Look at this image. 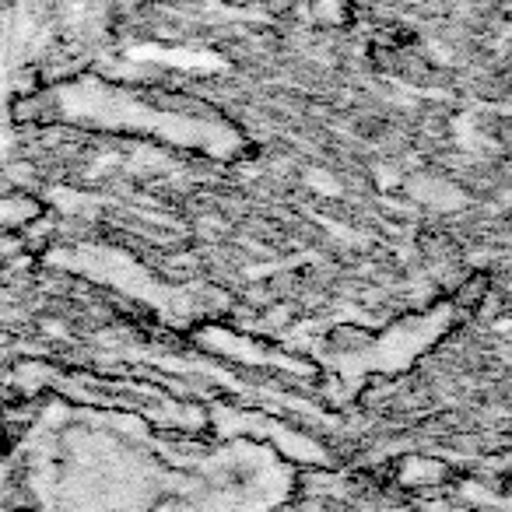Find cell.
I'll list each match as a JSON object with an SVG mask.
<instances>
[{"label": "cell", "mask_w": 512, "mask_h": 512, "mask_svg": "<svg viewBox=\"0 0 512 512\" xmlns=\"http://www.w3.org/2000/svg\"><path fill=\"white\" fill-rule=\"evenodd\" d=\"M309 18L323 29H344L351 22L348 0H309Z\"/></svg>", "instance_id": "cell-1"}, {"label": "cell", "mask_w": 512, "mask_h": 512, "mask_svg": "<svg viewBox=\"0 0 512 512\" xmlns=\"http://www.w3.org/2000/svg\"><path fill=\"white\" fill-rule=\"evenodd\" d=\"M484 295H488V274H470V278L453 292V299H456V306L474 309V306H481Z\"/></svg>", "instance_id": "cell-2"}, {"label": "cell", "mask_w": 512, "mask_h": 512, "mask_svg": "<svg viewBox=\"0 0 512 512\" xmlns=\"http://www.w3.org/2000/svg\"><path fill=\"white\" fill-rule=\"evenodd\" d=\"M334 348H344V351H355V348H365L369 344V334L365 330H355V327H341V330H334Z\"/></svg>", "instance_id": "cell-3"}, {"label": "cell", "mask_w": 512, "mask_h": 512, "mask_svg": "<svg viewBox=\"0 0 512 512\" xmlns=\"http://www.w3.org/2000/svg\"><path fill=\"white\" fill-rule=\"evenodd\" d=\"M18 512H25V509H18Z\"/></svg>", "instance_id": "cell-4"}]
</instances>
